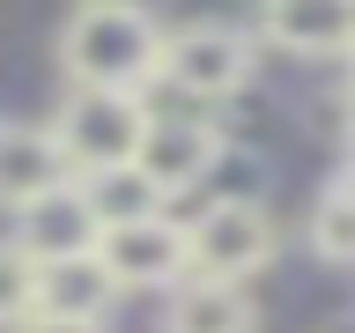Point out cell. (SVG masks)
<instances>
[{
    "instance_id": "6da1fadb",
    "label": "cell",
    "mask_w": 355,
    "mask_h": 333,
    "mask_svg": "<svg viewBox=\"0 0 355 333\" xmlns=\"http://www.w3.org/2000/svg\"><path fill=\"white\" fill-rule=\"evenodd\" d=\"M163 30L141 0H111V8H74V22L60 30V67L74 89H133L163 74Z\"/></svg>"
},
{
    "instance_id": "7a4b0ae2",
    "label": "cell",
    "mask_w": 355,
    "mask_h": 333,
    "mask_svg": "<svg viewBox=\"0 0 355 333\" xmlns=\"http://www.w3.org/2000/svg\"><path fill=\"white\" fill-rule=\"evenodd\" d=\"M148 104L133 89H67V104L52 111V141H60L67 171L89 178V171H119L141 155L148 141Z\"/></svg>"
},
{
    "instance_id": "3957f363",
    "label": "cell",
    "mask_w": 355,
    "mask_h": 333,
    "mask_svg": "<svg viewBox=\"0 0 355 333\" xmlns=\"http://www.w3.org/2000/svg\"><path fill=\"white\" fill-rule=\"evenodd\" d=\"M185 252H193V282H252L274 259V222L259 200H215L200 222H185Z\"/></svg>"
},
{
    "instance_id": "277c9868",
    "label": "cell",
    "mask_w": 355,
    "mask_h": 333,
    "mask_svg": "<svg viewBox=\"0 0 355 333\" xmlns=\"http://www.w3.org/2000/svg\"><path fill=\"white\" fill-rule=\"evenodd\" d=\"M163 82L200 96V104H222V96H237L252 82V44L237 30H222V22H193V30H178L163 44Z\"/></svg>"
},
{
    "instance_id": "5b68a950",
    "label": "cell",
    "mask_w": 355,
    "mask_h": 333,
    "mask_svg": "<svg viewBox=\"0 0 355 333\" xmlns=\"http://www.w3.org/2000/svg\"><path fill=\"white\" fill-rule=\"evenodd\" d=\"M96 259L111 266V282H119V289H185V282H193L185 222H171V215H148V222H126V230H104Z\"/></svg>"
},
{
    "instance_id": "8992f818",
    "label": "cell",
    "mask_w": 355,
    "mask_h": 333,
    "mask_svg": "<svg viewBox=\"0 0 355 333\" xmlns=\"http://www.w3.org/2000/svg\"><path fill=\"white\" fill-rule=\"evenodd\" d=\"M15 252H30V259H82V252H96L104 244V222H96V207H89V193L67 178V185H52V193H37L30 207H15Z\"/></svg>"
},
{
    "instance_id": "52a82bcc",
    "label": "cell",
    "mask_w": 355,
    "mask_h": 333,
    "mask_svg": "<svg viewBox=\"0 0 355 333\" xmlns=\"http://www.w3.org/2000/svg\"><path fill=\"white\" fill-rule=\"evenodd\" d=\"M133 163L163 185V200H171V193H193L200 178L222 163V133L207 126V119H155Z\"/></svg>"
},
{
    "instance_id": "ba28073f",
    "label": "cell",
    "mask_w": 355,
    "mask_h": 333,
    "mask_svg": "<svg viewBox=\"0 0 355 333\" xmlns=\"http://www.w3.org/2000/svg\"><path fill=\"white\" fill-rule=\"evenodd\" d=\"M111 296H119V282H111V266L96 259V252H82V259H44L37 266V311H30V318H82V326H104Z\"/></svg>"
},
{
    "instance_id": "9c48e42d",
    "label": "cell",
    "mask_w": 355,
    "mask_h": 333,
    "mask_svg": "<svg viewBox=\"0 0 355 333\" xmlns=\"http://www.w3.org/2000/svg\"><path fill=\"white\" fill-rule=\"evenodd\" d=\"M266 37L304 60L355 52V0H266Z\"/></svg>"
},
{
    "instance_id": "30bf717a",
    "label": "cell",
    "mask_w": 355,
    "mask_h": 333,
    "mask_svg": "<svg viewBox=\"0 0 355 333\" xmlns=\"http://www.w3.org/2000/svg\"><path fill=\"white\" fill-rule=\"evenodd\" d=\"M67 155L60 141H52V126H0V207H30L37 193H52V185H67Z\"/></svg>"
},
{
    "instance_id": "8fae6325",
    "label": "cell",
    "mask_w": 355,
    "mask_h": 333,
    "mask_svg": "<svg viewBox=\"0 0 355 333\" xmlns=\"http://www.w3.org/2000/svg\"><path fill=\"white\" fill-rule=\"evenodd\" d=\"M163 333H252V296L237 282H185L163 311Z\"/></svg>"
},
{
    "instance_id": "7c38bea8",
    "label": "cell",
    "mask_w": 355,
    "mask_h": 333,
    "mask_svg": "<svg viewBox=\"0 0 355 333\" xmlns=\"http://www.w3.org/2000/svg\"><path fill=\"white\" fill-rule=\"evenodd\" d=\"M89 193V207H96V222L104 230H126V222H148V215H163V185H155L141 163H119V171H89V178H74Z\"/></svg>"
},
{
    "instance_id": "4fadbf2b",
    "label": "cell",
    "mask_w": 355,
    "mask_h": 333,
    "mask_svg": "<svg viewBox=\"0 0 355 333\" xmlns=\"http://www.w3.org/2000/svg\"><path fill=\"white\" fill-rule=\"evenodd\" d=\"M304 237H311V252H318L326 266H355V193H340V185H333V193L311 207Z\"/></svg>"
},
{
    "instance_id": "5bb4252c",
    "label": "cell",
    "mask_w": 355,
    "mask_h": 333,
    "mask_svg": "<svg viewBox=\"0 0 355 333\" xmlns=\"http://www.w3.org/2000/svg\"><path fill=\"white\" fill-rule=\"evenodd\" d=\"M30 311H37V259L15 252V244H0V326H30Z\"/></svg>"
},
{
    "instance_id": "9a60e30c",
    "label": "cell",
    "mask_w": 355,
    "mask_h": 333,
    "mask_svg": "<svg viewBox=\"0 0 355 333\" xmlns=\"http://www.w3.org/2000/svg\"><path fill=\"white\" fill-rule=\"evenodd\" d=\"M22 333H104V326H82V318H30Z\"/></svg>"
},
{
    "instance_id": "2e32d148",
    "label": "cell",
    "mask_w": 355,
    "mask_h": 333,
    "mask_svg": "<svg viewBox=\"0 0 355 333\" xmlns=\"http://www.w3.org/2000/svg\"><path fill=\"white\" fill-rule=\"evenodd\" d=\"M340 193H355V155H348V171H340Z\"/></svg>"
},
{
    "instance_id": "e0dca14e",
    "label": "cell",
    "mask_w": 355,
    "mask_h": 333,
    "mask_svg": "<svg viewBox=\"0 0 355 333\" xmlns=\"http://www.w3.org/2000/svg\"><path fill=\"white\" fill-rule=\"evenodd\" d=\"M348 133H355V89H348Z\"/></svg>"
},
{
    "instance_id": "ac0fdd59",
    "label": "cell",
    "mask_w": 355,
    "mask_h": 333,
    "mask_svg": "<svg viewBox=\"0 0 355 333\" xmlns=\"http://www.w3.org/2000/svg\"><path fill=\"white\" fill-rule=\"evenodd\" d=\"M82 8H111V0H82Z\"/></svg>"
},
{
    "instance_id": "d6986e66",
    "label": "cell",
    "mask_w": 355,
    "mask_h": 333,
    "mask_svg": "<svg viewBox=\"0 0 355 333\" xmlns=\"http://www.w3.org/2000/svg\"><path fill=\"white\" fill-rule=\"evenodd\" d=\"M348 60H355V52H348Z\"/></svg>"
}]
</instances>
